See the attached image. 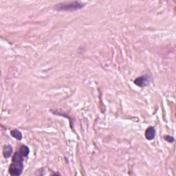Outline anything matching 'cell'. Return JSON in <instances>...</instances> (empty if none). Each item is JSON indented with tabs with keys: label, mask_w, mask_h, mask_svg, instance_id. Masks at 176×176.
<instances>
[{
	"label": "cell",
	"mask_w": 176,
	"mask_h": 176,
	"mask_svg": "<svg viewBox=\"0 0 176 176\" xmlns=\"http://www.w3.org/2000/svg\"><path fill=\"white\" fill-rule=\"evenodd\" d=\"M26 158L20 150L15 152L12 158V163L10 164L8 172L11 175H20L24 169V159Z\"/></svg>",
	"instance_id": "cell-1"
},
{
	"label": "cell",
	"mask_w": 176,
	"mask_h": 176,
	"mask_svg": "<svg viewBox=\"0 0 176 176\" xmlns=\"http://www.w3.org/2000/svg\"><path fill=\"white\" fill-rule=\"evenodd\" d=\"M85 4L81 1H64L56 4L55 6L56 10L58 11H75L84 7Z\"/></svg>",
	"instance_id": "cell-2"
},
{
	"label": "cell",
	"mask_w": 176,
	"mask_h": 176,
	"mask_svg": "<svg viewBox=\"0 0 176 176\" xmlns=\"http://www.w3.org/2000/svg\"><path fill=\"white\" fill-rule=\"evenodd\" d=\"M152 81V78L148 74L139 76L134 80V83L139 87H145L149 84Z\"/></svg>",
	"instance_id": "cell-3"
},
{
	"label": "cell",
	"mask_w": 176,
	"mask_h": 176,
	"mask_svg": "<svg viewBox=\"0 0 176 176\" xmlns=\"http://www.w3.org/2000/svg\"><path fill=\"white\" fill-rule=\"evenodd\" d=\"M155 130L153 127H149L145 132V138L148 141H152L155 138Z\"/></svg>",
	"instance_id": "cell-4"
},
{
	"label": "cell",
	"mask_w": 176,
	"mask_h": 176,
	"mask_svg": "<svg viewBox=\"0 0 176 176\" xmlns=\"http://www.w3.org/2000/svg\"><path fill=\"white\" fill-rule=\"evenodd\" d=\"M13 153V147L12 146L5 145L3 148V155L5 158H8L11 156V154Z\"/></svg>",
	"instance_id": "cell-5"
},
{
	"label": "cell",
	"mask_w": 176,
	"mask_h": 176,
	"mask_svg": "<svg viewBox=\"0 0 176 176\" xmlns=\"http://www.w3.org/2000/svg\"><path fill=\"white\" fill-rule=\"evenodd\" d=\"M10 135L17 141H21L22 139V134L20 131L18 129H13L10 132Z\"/></svg>",
	"instance_id": "cell-6"
},
{
	"label": "cell",
	"mask_w": 176,
	"mask_h": 176,
	"mask_svg": "<svg viewBox=\"0 0 176 176\" xmlns=\"http://www.w3.org/2000/svg\"><path fill=\"white\" fill-rule=\"evenodd\" d=\"M19 150H20V152L23 153V155H24L25 157L27 158L28 156L29 153H30V149H29V148L28 147V146H26V145H22V146H20Z\"/></svg>",
	"instance_id": "cell-7"
},
{
	"label": "cell",
	"mask_w": 176,
	"mask_h": 176,
	"mask_svg": "<svg viewBox=\"0 0 176 176\" xmlns=\"http://www.w3.org/2000/svg\"><path fill=\"white\" fill-rule=\"evenodd\" d=\"M164 139H165L166 141H168L169 143H173V142L174 141V138H173L172 136H164Z\"/></svg>",
	"instance_id": "cell-8"
}]
</instances>
